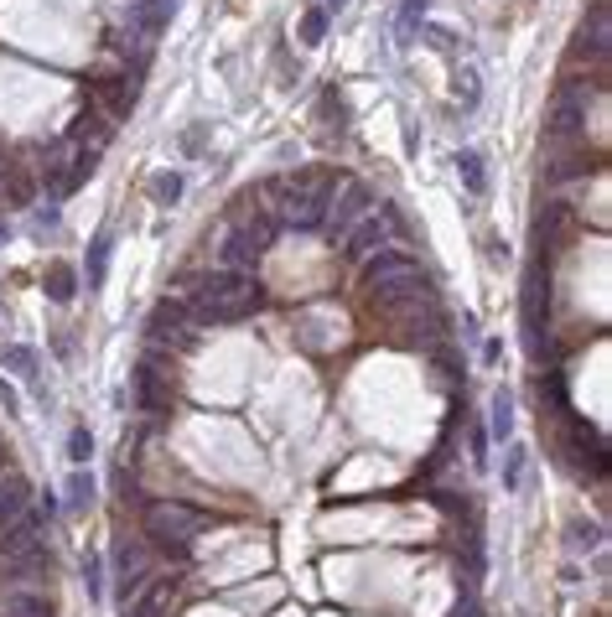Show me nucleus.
I'll return each mask as SVG.
<instances>
[{"instance_id":"11","label":"nucleus","mask_w":612,"mask_h":617,"mask_svg":"<svg viewBox=\"0 0 612 617\" xmlns=\"http://www.w3.org/2000/svg\"><path fill=\"white\" fill-rule=\"evenodd\" d=\"M37 545H42V514L37 509H22L16 519H5L0 556H22V550H37Z\"/></svg>"},{"instance_id":"2","label":"nucleus","mask_w":612,"mask_h":617,"mask_svg":"<svg viewBox=\"0 0 612 617\" xmlns=\"http://www.w3.org/2000/svg\"><path fill=\"white\" fill-rule=\"evenodd\" d=\"M208 530V514H197L187 503H151L146 509V539L156 550H167L171 560H187L192 539Z\"/></svg>"},{"instance_id":"17","label":"nucleus","mask_w":612,"mask_h":617,"mask_svg":"<svg viewBox=\"0 0 612 617\" xmlns=\"http://www.w3.org/2000/svg\"><path fill=\"white\" fill-rule=\"evenodd\" d=\"M5 617H52V597L26 592V586H11V592H5Z\"/></svg>"},{"instance_id":"27","label":"nucleus","mask_w":612,"mask_h":617,"mask_svg":"<svg viewBox=\"0 0 612 617\" xmlns=\"http://www.w3.org/2000/svg\"><path fill=\"white\" fill-rule=\"evenodd\" d=\"M571 550H597L602 545V524H571Z\"/></svg>"},{"instance_id":"19","label":"nucleus","mask_w":612,"mask_h":617,"mask_svg":"<svg viewBox=\"0 0 612 617\" xmlns=\"http://www.w3.org/2000/svg\"><path fill=\"white\" fill-rule=\"evenodd\" d=\"M47 296H52L58 307H68V301L78 296V275H73V265H63V260L47 265Z\"/></svg>"},{"instance_id":"29","label":"nucleus","mask_w":612,"mask_h":617,"mask_svg":"<svg viewBox=\"0 0 612 617\" xmlns=\"http://www.w3.org/2000/svg\"><path fill=\"white\" fill-rule=\"evenodd\" d=\"M425 21V0H405V11H400V41L416 37V26Z\"/></svg>"},{"instance_id":"16","label":"nucleus","mask_w":612,"mask_h":617,"mask_svg":"<svg viewBox=\"0 0 612 617\" xmlns=\"http://www.w3.org/2000/svg\"><path fill=\"white\" fill-rule=\"evenodd\" d=\"M109 135H114V120H109V115H99V109H84L78 120L68 124V141H94V145H105Z\"/></svg>"},{"instance_id":"34","label":"nucleus","mask_w":612,"mask_h":617,"mask_svg":"<svg viewBox=\"0 0 612 617\" xmlns=\"http://www.w3.org/2000/svg\"><path fill=\"white\" fill-rule=\"evenodd\" d=\"M457 94H462V104H467V109L478 104V73H472V68H467L462 78H457Z\"/></svg>"},{"instance_id":"18","label":"nucleus","mask_w":612,"mask_h":617,"mask_svg":"<svg viewBox=\"0 0 612 617\" xmlns=\"http://www.w3.org/2000/svg\"><path fill=\"white\" fill-rule=\"evenodd\" d=\"M488 426H493V441H508V436H514V394L508 390H493V400H488Z\"/></svg>"},{"instance_id":"24","label":"nucleus","mask_w":612,"mask_h":617,"mask_svg":"<svg viewBox=\"0 0 612 617\" xmlns=\"http://www.w3.org/2000/svg\"><path fill=\"white\" fill-rule=\"evenodd\" d=\"M88 503H94V477L78 467V473L68 477V509H88Z\"/></svg>"},{"instance_id":"35","label":"nucleus","mask_w":612,"mask_h":617,"mask_svg":"<svg viewBox=\"0 0 612 617\" xmlns=\"http://www.w3.org/2000/svg\"><path fill=\"white\" fill-rule=\"evenodd\" d=\"M452 617H478V602H472V592H467V597L457 602V607H452Z\"/></svg>"},{"instance_id":"38","label":"nucleus","mask_w":612,"mask_h":617,"mask_svg":"<svg viewBox=\"0 0 612 617\" xmlns=\"http://www.w3.org/2000/svg\"><path fill=\"white\" fill-rule=\"evenodd\" d=\"M0 239H5V228H0Z\"/></svg>"},{"instance_id":"23","label":"nucleus","mask_w":612,"mask_h":617,"mask_svg":"<svg viewBox=\"0 0 612 617\" xmlns=\"http://www.w3.org/2000/svg\"><path fill=\"white\" fill-rule=\"evenodd\" d=\"M457 171H462L467 192H483V187H488V177H483V156H478V151H457Z\"/></svg>"},{"instance_id":"39","label":"nucleus","mask_w":612,"mask_h":617,"mask_svg":"<svg viewBox=\"0 0 612 617\" xmlns=\"http://www.w3.org/2000/svg\"><path fill=\"white\" fill-rule=\"evenodd\" d=\"M0 456H5V452H0Z\"/></svg>"},{"instance_id":"37","label":"nucleus","mask_w":612,"mask_h":617,"mask_svg":"<svg viewBox=\"0 0 612 617\" xmlns=\"http://www.w3.org/2000/svg\"><path fill=\"white\" fill-rule=\"evenodd\" d=\"M343 5H348V0H327V5H322V11H327V16H333V11H343Z\"/></svg>"},{"instance_id":"32","label":"nucleus","mask_w":612,"mask_h":617,"mask_svg":"<svg viewBox=\"0 0 612 617\" xmlns=\"http://www.w3.org/2000/svg\"><path fill=\"white\" fill-rule=\"evenodd\" d=\"M84 586H88V597H99V592H105V560H99V556L84 560Z\"/></svg>"},{"instance_id":"28","label":"nucleus","mask_w":612,"mask_h":617,"mask_svg":"<svg viewBox=\"0 0 612 617\" xmlns=\"http://www.w3.org/2000/svg\"><path fill=\"white\" fill-rule=\"evenodd\" d=\"M525 462H529V452H525V447H508V462H504V488H519V483H525Z\"/></svg>"},{"instance_id":"36","label":"nucleus","mask_w":612,"mask_h":617,"mask_svg":"<svg viewBox=\"0 0 612 617\" xmlns=\"http://www.w3.org/2000/svg\"><path fill=\"white\" fill-rule=\"evenodd\" d=\"M0 405H5V410L16 415V390H11V384H5V379H0Z\"/></svg>"},{"instance_id":"30","label":"nucleus","mask_w":612,"mask_h":617,"mask_svg":"<svg viewBox=\"0 0 612 617\" xmlns=\"http://www.w3.org/2000/svg\"><path fill=\"white\" fill-rule=\"evenodd\" d=\"M161 607H167V586H156V592H146V597H141L135 607H130V617H167Z\"/></svg>"},{"instance_id":"13","label":"nucleus","mask_w":612,"mask_h":617,"mask_svg":"<svg viewBox=\"0 0 612 617\" xmlns=\"http://www.w3.org/2000/svg\"><path fill=\"white\" fill-rule=\"evenodd\" d=\"M47 566H52V556H47V545H37V550H22V556H0V576L11 586H26V581L47 576Z\"/></svg>"},{"instance_id":"14","label":"nucleus","mask_w":612,"mask_h":617,"mask_svg":"<svg viewBox=\"0 0 612 617\" xmlns=\"http://www.w3.org/2000/svg\"><path fill=\"white\" fill-rule=\"evenodd\" d=\"M114 566H120V597L130 602V592H141V586L151 581L146 550H141V545H120V550H114Z\"/></svg>"},{"instance_id":"20","label":"nucleus","mask_w":612,"mask_h":617,"mask_svg":"<svg viewBox=\"0 0 612 617\" xmlns=\"http://www.w3.org/2000/svg\"><path fill=\"white\" fill-rule=\"evenodd\" d=\"M0 369L22 373V379H37V353H32V348H16V343H0Z\"/></svg>"},{"instance_id":"21","label":"nucleus","mask_w":612,"mask_h":617,"mask_svg":"<svg viewBox=\"0 0 612 617\" xmlns=\"http://www.w3.org/2000/svg\"><path fill=\"white\" fill-rule=\"evenodd\" d=\"M32 192H37V187H32V177H22V171H11V166H5V182H0V198H5L11 207H26V203H32Z\"/></svg>"},{"instance_id":"31","label":"nucleus","mask_w":612,"mask_h":617,"mask_svg":"<svg viewBox=\"0 0 612 617\" xmlns=\"http://www.w3.org/2000/svg\"><path fill=\"white\" fill-rule=\"evenodd\" d=\"M68 456H73V462H78V467H84L88 456H94V436H88L84 426H78V431L68 436Z\"/></svg>"},{"instance_id":"10","label":"nucleus","mask_w":612,"mask_h":617,"mask_svg":"<svg viewBox=\"0 0 612 617\" xmlns=\"http://www.w3.org/2000/svg\"><path fill=\"white\" fill-rule=\"evenodd\" d=\"M275 218H280V228H296V234H322L327 203H322V198H306V192H291L286 203L275 207Z\"/></svg>"},{"instance_id":"26","label":"nucleus","mask_w":612,"mask_h":617,"mask_svg":"<svg viewBox=\"0 0 612 617\" xmlns=\"http://www.w3.org/2000/svg\"><path fill=\"white\" fill-rule=\"evenodd\" d=\"M151 198H156V203H177V198H182V177H177V171H161V177L151 182Z\"/></svg>"},{"instance_id":"6","label":"nucleus","mask_w":612,"mask_h":617,"mask_svg":"<svg viewBox=\"0 0 612 617\" xmlns=\"http://www.w3.org/2000/svg\"><path fill=\"white\" fill-rule=\"evenodd\" d=\"M171 400H177V373L161 353H146V364L135 369V405L141 410H171Z\"/></svg>"},{"instance_id":"8","label":"nucleus","mask_w":612,"mask_h":617,"mask_svg":"<svg viewBox=\"0 0 612 617\" xmlns=\"http://www.w3.org/2000/svg\"><path fill=\"white\" fill-rule=\"evenodd\" d=\"M343 239H348V249H343V254H348V260H369V254H374V249H384L389 244V239H395V213H389V207H369V213H363L359 224L348 228V234H343Z\"/></svg>"},{"instance_id":"22","label":"nucleus","mask_w":612,"mask_h":617,"mask_svg":"<svg viewBox=\"0 0 612 617\" xmlns=\"http://www.w3.org/2000/svg\"><path fill=\"white\" fill-rule=\"evenodd\" d=\"M105 270H109V234H99V239L88 244V290L105 286Z\"/></svg>"},{"instance_id":"7","label":"nucleus","mask_w":612,"mask_h":617,"mask_svg":"<svg viewBox=\"0 0 612 617\" xmlns=\"http://www.w3.org/2000/svg\"><path fill=\"white\" fill-rule=\"evenodd\" d=\"M369 207H374L369 182H338L333 203H327V224H322V234H327V239H343V234H348V228L369 213Z\"/></svg>"},{"instance_id":"5","label":"nucleus","mask_w":612,"mask_h":617,"mask_svg":"<svg viewBox=\"0 0 612 617\" xmlns=\"http://www.w3.org/2000/svg\"><path fill=\"white\" fill-rule=\"evenodd\" d=\"M519 301H525V348L540 364L545 358V322H550V275L540 260L525 270V296Z\"/></svg>"},{"instance_id":"1","label":"nucleus","mask_w":612,"mask_h":617,"mask_svg":"<svg viewBox=\"0 0 612 617\" xmlns=\"http://www.w3.org/2000/svg\"><path fill=\"white\" fill-rule=\"evenodd\" d=\"M265 307V286H254L244 270H208L197 290H192V322L197 327H224V322H244L250 311Z\"/></svg>"},{"instance_id":"3","label":"nucleus","mask_w":612,"mask_h":617,"mask_svg":"<svg viewBox=\"0 0 612 617\" xmlns=\"http://www.w3.org/2000/svg\"><path fill=\"white\" fill-rule=\"evenodd\" d=\"M359 286L374 296V301H395V296H405V290H416V286H425V275H421V265L410 260V254H400V249H374L369 260H363V270H359Z\"/></svg>"},{"instance_id":"25","label":"nucleus","mask_w":612,"mask_h":617,"mask_svg":"<svg viewBox=\"0 0 612 617\" xmlns=\"http://www.w3.org/2000/svg\"><path fill=\"white\" fill-rule=\"evenodd\" d=\"M327 26H333V16H327V11H306V16H301V41H306V47H317L322 37H327Z\"/></svg>"},{"instance_id":"12","label":"nucleus","mask_w":612,"mask_h":617,"mask_svg":"<svg viewBox=\"0 0 612 617\" xmlns=\"http://www.w3.org/2000/svg\"><path fill=\"white\" fill-rule=\"evenodd\" d=\"M94 99L109 109V120H125L135 109V99H141V83H135V73L130 78H99L94 83Z\"/></svg>"},{"instance_id":"15","label":"nucleus","mask_w":612,"mask_h":617,"mask_svg":"<svg viewBox=\"0 0 612 617\" xmlns=\"http://www.w3.org/2000/svg\"><path fill=\"white\" fill-rule=\"evenodd\" d=\"M22 509H32V483H26L22 473H5L0 477V524L16 519Z\"/></svg>"},{"instance_id":"33","label":"nucleus","mask_w":612,"mask_h":617,"mask_svg":"<svg viewBox=\"0 0 612 617\" xmlns=\"http://www.w3.org/2000/svg\"><path fill=\"white\" fill-rule=\"evenodd\" d=\"M421 37L431 41V47H436V52H452V47H457V37H452V32H446V26H431V21H421Z\"/></svg>"},{"instance_id":"4","label":"nucleus","mask_w":612,"mask_h":617,"mask_svg":"<svg viewBox=\"0 0 612 617\" xmlns=\"http://www.w3.org/2000/svg\"><path fill=\"white\" fill-rule=\"evenodd\" d=\"M597 94H602V88L587 83V78H566L555 88V109H550V145H555V151L587 135V104L597 99Z\"/></svg>"},{"instance_id":"9","label":"nucleus","mask_w":612,"mask_h":617,"mask_svg":"<svg viewBox=\"0 0 612 617\" xmlns=\"http://www.w3.org/2000/svg\"><path fill=\"white\" fill-rule=\"evenodd\" d=\"M146 332H151V343H161V348H192V311L167 296V301H156Z\"/></svg>"}]
</instances>
